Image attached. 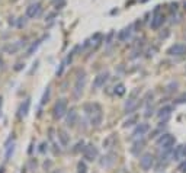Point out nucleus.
Wrapping results in <instances>:
<instances>
[{"label": "nucleus", "instance_id": "1", "mask_svg": "<svg viewBox=\"0 0 186 173\" xmlns=\"http://www.w3.org/2000/svg\"><path fill=\"white\" fill-rule=\"evenodd\" d=\"M157 146L160 148L161 151L166 154H169L172 151V148L174 146V137L172 134H161V137L157 140Z\"/></svg>", "mask_w": 186, "mask_h": 173}, {"label": "nucleus", "instance_id": "2", "mask_svg": "<svg viewBox=\"0 0 186 173\" xmlns=\"http://www.w3.org/2000/svg\"><path fill=\"white\" fill-rule=\"evenodd\" d=\"M67 114V99H58V101L55 102L54 105V109H52V115H54L55 119H61L63 116H66Z\"/></svg>", "mask_w": 186, "mask_h": 173}, {"label": "nucleus", "instance_id": "3", "mask_svg": "<svg viewBox=\"0 0 186 173\" xmlns=\"http://www.w3.org/2000/svg\"><path fill=\"white\" fill-rule=\"evenodd\" d=\"M85 83H86V73L81 72L77 74L76 77V83H74V89H73V96L79 99L83 93V89H85Z\"/></svg>", "mask_w": 186, "mask_h": 173}, {"label": "nucleus", "instance_id": "4", "mask_svg": "<svg viewBox=\"0 0 186 173\" xmlns=\"http://www.w3.org/2000/svg\"><path fill=\"white\" fill-rule=\"evenodd\" d=\"M138 95V90H134L131 93V97L128 99V102L125 103V111H127V114H132V112H135L138 109V106L141 105V101H140V97H137Z\"/></svg>", "mask_w": 186, "mask_h": 173}, {"label": "nucleus", "instance_id": "5", "mask_svg": "<svg viewBox=\"0 0 186 173\" xmlns=\"http://www.w3.org/2000/svg\"><path fill=\"white\" fill-rule=\"evenodd\" d=\"M42 13V4L39 3V2H35V3H31L25 10V15L26 17H29V19H37Z\"/></svg>", "mask_w": 186, "mask_h": 173}, {"label": "nucleus", "instance_id": "6", "mask_svg": "<svg viewBox=\"0 0 186 173\" xmlns=\"http://www.w3.org/2000/svg\"><path fill=\"white\" fill-rule=\"evenodd\" d=\"M159 7H160V6H157V9L153 12L151 22H150V28H151V29H159L166 21V16L161 12H159Z\"/></svg>", "mask_w": 186, "mask_h": 173}, {"label": "nucleus", "instance_id": "7", "mask_svg": "<svg viewBox=\"0 0 186 173\" xmlns=\"http://www.w3.org/2000/svg\"><path fill=\"white\" fill-rule=\"evenodd\" d=\"M97 154H99V151H97V148L95 144H87V146L83 147V157H85L87 161L96 160Z\"/></svg>", "mask_w": 186, "mask_h": 173}, {"label": "nucleus", "instance_id": "8", "mask_svg": "<svg viewBox=\"0 0 186 173\" xmlns=\"http://www.w3.org/2000/svg\"><path fill=\"white\" fill-rule=\"evenodd\" d=\"M154 166V156L153 154H150V153H145V154H143L141 156V159H140V167L143 170H150Z\"/></svg>", "mask_w": 186, "mask_h": 173}, {"label": "nucleus", "instance_id": "9", "mask_svg": "<svg viewBox=\"0 0 186 173\" xmlns=\"http://www.w3.org/2000/svg\"><path fill=\"white\" fill-rule=\"evenodd\" d=\"M109 72H103V73H99L96 77H95V80H93V89H100L105 86V83L109 80Z\"/></svg>", "mask_w": 186, "mask_h": 173}, {"label": "nucleus", "instance_id": "10", "mask_svg": "<svg viewBox=\"0 0 186 173\" xmlns=\"http://www.w3.org/2000/svg\"><path fill=\"white\" fill-rule=\"evenodd\" d=\"M148 131H150V125L147 122H141L134 128V131H132V134H131V138H140V137L147 134Z\"/></svg>", "mask_w": 186, "mask_h": 173}, {"label": "nucleus", "instance_id": "11", "mask_svg": "<svg viewBox=\"0 0 186 173\" xmlns=\"http://www.w3.org/2000/svg\"><path fill=\"white\" fill-rule=\"evenodd\" d=\"M167 54L172 57H179V55L186 54V45L185 44H174L167 50Z\"/></svg>", "mask_w": 186, "mask_h": 173}, {"label": "nucleus", "instance_id": "12", "mask_svg": "<svg viewBox=\"0 0 186 173\" xmlns=\"http://www.w3.org/2000/svg\"><path fill=\"white\" fill-rule=\"evenodd\" d=\"M132 32H134V26H132V25L127 26V28H124L122 31H119L118 41H121V42H127L128 39L132 37Z\"/></svg>", "mask_w": 186, "mask_h": 173}, {"label": "nucleus", "instance_id": "13", "mask_svg": "<svg viewBox=\"0 0 186 173\" xmlns=\"http://www.w3.org/2000/svg\"><path fill=\"white\" fill-rule=\"evenodd\" d=\"M77 118H79V115H77L76 109L67 111V114H66V124H67L68 127H74L77 122Z\"/></svg>", "mask_w": 186, "mask_h": 173}, {"label": "nucleus", "instance_id": "14", "mask_svg": "<svg viewBox=\"0 0 186 173\" xmlns=\"http://www.w3.org/2000/svg\"><path fill=\"white\" fill-rule=\"evenodd\" d=\"M144 147H145V140H144L143 137H140V138H137L135 143L132 144L131 153H132V154H135V156H138L140 151H141V150H144Z\"/></svg>", "mask_w": 186, "mask_h": 173}, {"label": "nucleus", "instance_id": "15", "mask_svg": "<svg viewBox=\"0 0 186 173\" xmlns=\"http://www.w3.org/2000/svg\"><path fill=\"white\" fill-rule=\"evenodd\" d=\"M57 135H58V140H60V143H61V146H68L70 144V135L67 134V131L63 130V128H60L58 131H57Z\"/></svg>", "mask_w": 186, "mask_h": 173}, {"label": "nucleus", "instance_id": "16", "mask_svg": "<svg viewBox=\"0 0 186 173\" xmlns=\"http://www.w3.org/2000/svg\"><path fill=\"white\" fill-rule=\"evenodd\" d=\"M102 111H100V106H97L96 111H93L92 114V119H90V122H92V125H95V127H97L99 124L102 122Z\"/></svg>", "mask_w": 186, "mask_h": 173}, {"label": "nucleus", "instance_id": "17", "mask_svg": "<svg viewBox=\"0 0 186 173\" xmlns=\"http://www.w3.org/2000/svg\"><path fill=\"white\" fill-rule=\"evenodd\" d=\"M19 48H21V44L17 42H12V44H7V45L4 47V52H7V54H16L17 51H19Z\"/></svg>", "mask_w": 186, "mask_h": 173}, {"label": "nucleus", "instance_id": "18", "mask_svg": "<svg viewBox=\"0 0 186 173\" xmlns=\"http://www.w3.org/2000/svg\"><path fill=\"white\" fill-rule=\"evenodd\" d=\"M29 106H31V99L28 97V99H25V101H23V103L21 105L19 115H21V116H26V115H28V112H29Z\"/></svg>", "mask_w": 186, "mask_h": 173}, {"label": "nucleus", "instance_id": "19", "mask_svg": "<svg viewBox=\"0 0 186 173\" xmlns=\"http://www.w3.org/2000/svg\"><path fill=\"white\" fill-rule=\"evenodd\" d=\"M114 157H115V154H114V153H109V154H106V156L103 157V160L100 161V165H102V166H105V167H108V166H110V165H112V163H114V161H115V159H114Z\"/></svg>", "mask_w": 186, "mask_h": 173}, {"label": "nucleus", "instance_id": "20", "mask_svg": "<svg viewBox=\"0 0 186 173\" xmlns=\"http://www.w3.org/2000/svg\"><path fill=\"white\" fill-rule=\"evenodd\" d=\"M41 41H42V38H41V39H38V41H35L34 44H31V47H29V48H28V50H26V57H31V55L34 54L35 51L38 50V47L41 45Z\"/></svg>", "mask_w": 186, "mask_h": 173}, {"label": "nucleus", "instance_id": "21", "mask_svg": "<svg viewBox=\"0 0 186 173\" xmlns=\"http://www.w3.org/2000/svg\"><path fill=\"white\" fill-rule=\"evenodd\" d=\"M182 153H183V146H178V147H174L172 156H173L174 160H180L182 159Z\"/></svg>", "mask_w": 186, "mask_h": 173}, {"label": "nucleus", "instance_id": "22", "mask_svg": "<svg viewBox=\"0 0 186 173\" xmlns=\"http://www.w3.org/2000/svg\"><path fill=\"white\" fill-rule=\"evenodd\" d=\"M172 111H173V108H172V106H164V108H161L160 109V112H159V116H160V118H163V116H169L170 114H172Z\"/></svg>", "mask_w": 186, "mask_h": 173}, {"label": "nucleus", "instance_id": "23", "mask_svg": "<svg viewBox=\"0 0 186 173\" xmlns=\"http://www.w3.org/2000/svg\"><path fill=\"white\" fill-rule=\"evenodd\" d=\"M114 93L116 95V96H124V95H125V86H124L122 83H119V85H116V86H115Z\"/></svg>", "mask_w": 186, "mask_h": 173}, {"label": "nucleus", "instance_id": "24", "mask_svg": "<svg viewBox=\"0 0 186 173\" xmlns=\"http://www.w3.org/2000/svg\"><path fill=\"white\" fill-rule=\"evenodd\" d=\"M138 122V116L137 115H132V116H130V118L125 121V124H124V127L127 128V127H131V125H134V124Z\"/></svg>", "mask_w": 186, "mask_h": 173}, {"label": "nucleus", "instance_id": "25", "mask_svg": "<svg viewBox=\"0 0 186 173\" xmlns=\"http://www.w3.org/2000/svg\"><path fill=\"white\" fill-rule=\"evenodd\" d=\"M77 173H87V166L85 161H79L77 165Z\"/></svg>", "mask_w": 186, "mask_h": 173}, {"label": "nucleus", "instance_id": "26", "mask_svg": "<svg viewBox=\"0 0 186 173\" xmlns=\"http://www.w3.org/2000/svg\"><path fill=\"white\" fill-rule=\"evenodd\" d=\"M50 95H51V87L48 86V87L45 89V92H44V96H42V101H41V103H46L48 102V99H50Z\"/></svg>", "mask_w": 186, "mask_h": 173}, {"label": "nucleus", "instance_id": "27", "mask_svg": "<svg viewBox=\"0 0 186 173\" xmlns=\"http://www.w3.org/2000/svg\"><path fill=\"white\" fill-rule=\"evenodd\" d=\"M112 144H114V135H109V137L103 141V147L110 148V147H112Z\"/></svg>", "mask_w": 186, "mask_h": 173}, {"label": "nucleus", "instance_id": "28", "mask_svg": "<svg viewBox=\"0 0 186 173\" xmlns=\"http://www.w3.org/2000/svg\"><path fill=\"white\" fill-rule=\"evenodd\" d=\"M13 150H15V144L9 146L7 151H6V160H9V159H10V154H13Z\"/></svg>", "mask_w": 186, "mask_h": 173}, {"label": "nucleus", "instance_id": "29", "mask_svg": "<svg viewBox=\"0 0 186 173\" xmlns=\"http://www.w3.org/2000/svg\"><path fill=\"white\" fill-rule=\"evenodd\" d=\"M25 23H26V19H25V17H19L17 26H19V28H21V26H25Z\"/></svg>", "mask_w": 186, "mask_h": 173}, {"label": "nucleus", "instance_id": "30", "mask_svg": "<svg viewBox=\"0 0 186 173\" xmlns=\"http://www.w3.org/2000/svg\"><path fill=\"white\" fill-rule=\"evenodd\" d=\"M179 170H180L182 173H186V160L183 161V163H182L180 166H179Z\"/></svg>", "mask_w": 186, "mask_h": 173}, {"label": "nucleus", "instance_id": "31", "mask_svg": "<svg viewBox=\"0 0 186 173\" xmlns=\"http://www.w3.org/2000/svg\"><path fill=\"white\" fill-rule=\"evenodd\" d=\"M51 165H52L51 161H48V163H46V161H45V163H44V167H45V170H48V169H50V167H51Z\"/></svg>", "mask_w": 186, "mask_h": 173}, {"label": "nucleus", "instance_id": "32", "mask_svg": "<svg viewBox=\"0 0 186 173\" xmlns=\"http://www.w3.org/2000/svg\"><path fill=\"white\" fill-rule=\"evenodd\" d=\"M182 159H186V146H183V153H182Z\"/></svg>", "mask_w": 186, "mask_h": 173}, {"label": "nucleus", "instance_id": "33", "mask_svg": "<svg viewBox=\"0 0 186 173\" xmlns=\"http://www.w3.org/2000/svg\"><path fill=\"white\" fill-rule=\"evenodd\" d=\"M2 66H3V60L0 58V68H2Z\"/></svg>", "mask_w": 186, "mask_h": 173}, {"label": "nucleus", "instance_id": "34", "mask_svg": "<svg viewBox=\"0 0 186 173\" xmlns=\"http://www.w3.org/2000/svg\"><path fill=\"white\" fill-rule=\"evenodd\" d=\"M0 106H2V96H0Z\"/></svg>", "mask_w": 186, "mask_h": 173}]
</instances>
